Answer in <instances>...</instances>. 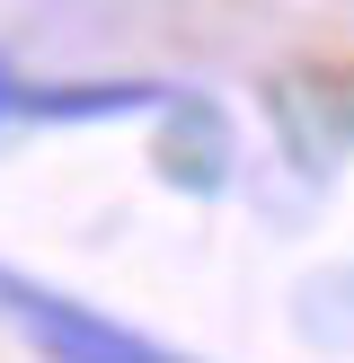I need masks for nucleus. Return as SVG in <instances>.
<instances>
[{
  "label": "nucleus",
  "mask_w": 354,
  "mask_h": 363,
  "mask_svg": "<svg viewBox=\"0 0 354 363\" xmlns=\"http://www.w3.org/2000/svg\"><path fill=\"white\" fill-rule=\"evenodd\" d=\"M0 311H9L18 328L35 337V354H45V363H195V354H177V346H159V337H142V328H124V319H106V311H88V301H71V293H53V284H35V275H18V266H0Z\"/></svg>",
  "instance_id": "f257e3e1"
},
{
  "label": "nucleus",
  "mask_w": 354,
  "mask_h": 363,
  "mask_svg": "<svg viewBox=\"0 0 354 363\" xmlns=\"http://www.w3.org/2000/svg\"><path fill=\"white\" fill-rule=\"evenodd\" d=\"M169 106H177V124H169V151H159V177L212 195L230 177V124H222V106L212 98H169Z\"/></svg>",
  "instance_id": "f03ea898"
},
{
  "label": "nucleus",
  "mask_w": 354,
  "mask_h": 363,
  "mask_svg": "<svg viewBox=\"0 0 354 363\" xmlns=\"http://www.w3.org/2000/svg\"><path fill=\"white\" fill-rule=\"evenodd\" d=\"M177 89L159 80H88V89H18V116L35 124H80V116H151V106H169Z\"/></svg>",
  "instance_id": "7ed1b4c3"
},
{
  "label": "nucleus",
  "mask_w": 354,
  "mask_h": 363,
  "mask_svg": "<svg viewBox=\"0 0 354 363\" xmlns=\"http://www.w3.org/2000/svg\"><path fill=\"white\" fill-rule=\"evenodd\" d=\"M9 116H18V62L0 53V124H9Z\"/></svg>",
  "instance_id": "20e7f679"
}]
</instances>
